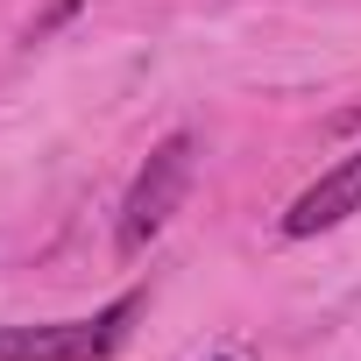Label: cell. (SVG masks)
Instances as JSON below:
<instances>
[{"mask_svg": "<svg viewBox=\"0 0 361 361\" xmlns=\"http://www.w3.org/2000/svg\"><path fill=\"white\" fill-rule=\"evenodd\" d=\"M347 213H361V149H354V156H340L326 177H312V185L290 199V213H283V234H290V241H312V234L340 227Z\"/></svg>", "mask_w": 361, "mask_h": 361, "instance_id": "obj_3", "label": "cell"}, {"mask_svg": "<svg viewBox=\"0 0 361 361\" xmlns=\"http://www.w3.org/2000/svg\"><path fill=\"white\" fill-rule=\"evenodd\" d=\"M149 290H121L92 319H50V326H0V361H106L128 347Z\"/></svg>", "mask_w": 361, "mask_h": 361, "instance_id": "obj_1", "label": "cell"}, {"mask_svg": "<svg viewBox=\"0 0 361 361\" xmlns=\"http://www.w3.org/2000/svg\"><path fill=\"white\" fill-rule=\"evenodd\" d=\"M192 170H199V142L177 128V135H163L156 149H149V163L135 170V185H128V199H121V255H142L163 227H170V213L185 206V192H192Z\"/></svg>", "mask_w": 361, "mask_h": 361, "instance_id": "obj_2", "label": "cell"}]
</instances>
